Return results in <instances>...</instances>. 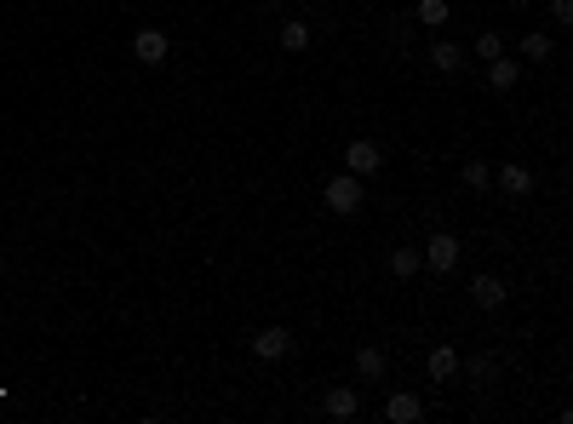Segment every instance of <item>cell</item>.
Listing matches in <instances>:
<instances>
[{
    "instance_id": "1",
    "label": "cell",
    "mask_w": 573,
    "mask_h": 424,
    "mask_svg": "<svg viewBox=\"0 0 573 424\" xmlns=\"http://www.w3.org/2000/svg\"><path fill=\"white\" fill-rule=\"evenodd\" d=\"M321 201H327V212H338V218H355L367 207V190H362V178L355 172H338V178L321 190Z\"/></svg>"
},
{
    "instance_id": "2",
    "label": "cell",
    "mask_w": 573,
    "mask_h": 424,
    "mask_svg": "<svg viewBox=\"0 0 573 424\" xmlns=\"http://www.w3.org/2000/svg\"><path fill=\"white\" fill-rule=\"evenodd\" d=\"M419 258H425L436 275H447V270L459 264V235H453V230H436V235L425 241V253H419Z\"/></svg>"
},
{
    "instance_id": "3",
    "label": "cell",
    "mask_w": 573,
    "mask_h": 424,
    "mask_svg": "<svg viewBox=\"0 0 573 424\" xmlns=\"http://www.w3.org/2000/svg\"><path fill=\"white\" fill-rule=\"evenodd\" d=\"M384 167V155L373 138H350V149H345V172H355V178H367V172H379Z\"/></svg>"
},
{
    "instance_id": "4",
    "label": "cell",
    "mask_w": 573,
    "mask_h": 424,
    "mask_svg": "<svg viewBox=\"0 0 573 424\" xmlns=\"http://www.w3.org/2000/svg\"><path fill=\"white\" fill-rule=\"evenodd\" d=\"M292 344L299 338H292L287 327H264V333H253V356L258 361H282V356H292Z\"/></svg>"
},
{
    "instance_id": "5",
    "label": "cell",
    "mask_w": 573,
    "mask_h": 424,
    "mask_svg": "<svg viewBox=\"0 0 573 424\" xmlns=\"http://www.w3.org/2000/svg\"><path fill=\"white\" fill-rule=\"evenodd\" d=\"M166 52H173V41H166L161 35V29H138V41H132V58H138V64H166Z\"/></svg>"
},
{
    "instance_id": "6",
    "label": "cell",
    "mask_w": 573,
    "mask_h": 424,
    "mask_svg": "<svg viewBox=\"0 0 573 424\" xmlns=\"http://www.w3.org/2000/svg\"><path fill=\"white\" fill-rule=\"evenodd\" d=\"M384 419H390V424H419L425 419V401L413 396V390H396V396L384 401Z\"/></svg>"
},
{
    "instance_id": "7",
    "label": "cell",
    "mask_w": 573,
    "mask_h": 424,
    "mask_svg": "<svg viewBox=\"0 0 573 424\" xmlns=\"http://www.w3.org/2000/svg\"><path fill=\"white\" fill-rule=\"evenodd\" d=\"M321 407H327V419H355L362 413V396H355V384H333Z\"/></svg>"
},
{
    "instance_id": "8",
    "label": "cell",
    "mask_w": 573,
    "mask_h": 424,
    "mask_svg": "<svg viewBox=\"0 0 573 424\" xmlns=\"http://www.w3.org/2000/svg\"><path fill=\"white\" fill-rule=\"evenodd\" d=\"M425 367H430V379H436V384H453L459 379V350H453V344H436Z\"/></svg>"
},
{
    "instance_id": "9",
    "label": "cell",
    "mask_w": 573,
    "mask_h": 424,
    "mask_svg": "<svg viewBox=\"0 0 573 424\" xmlns=\"http://www.w3.org/2000/svg\"><path fill=\"white\" fill-rule=\"evenodd\" d=\"M470 298H476V310H499L505 304V281L499 275H476L470 281Z\"/></svg>"
},
{
    "instance_id": "10",
    "label": "cell",
    "mask_w": 573,
    "mask_h": 424,
    "mask_svg": "<svg viewBox=\"0 0 573 424\" xmlns=\"http://www.w3.org/2000/svg\"><path fill=\"white\" fill-rule=\"evenodd\" d=\"M430 69H442V75H459V69H464V52H459L453 41H436V46H430Z\"/></svg>"
},
{
    "instance_id": "11",
    "label": "cell",
    "mask_w": 573,
    "mask_h": 424,
    "mask_svg": "<svg viewBox=\"0 0 573 424\" xmlns=\"http://www.w3.org/2000/svg\"><path fill=\"white\" fill-rule=\"evenodd\" d=\"M516 81H522V64H510V58H493V64H488V86L493 92H510Z\"/></svg>"
},
{
    "instance_id": "12",
    "label": "cell",
    "mask_w": 573,
    "mask_h": 424,
    "mask_svg": "<svg viewBox=\"0 0 573 424\" xmlns=\"http://www.w3.org/2000/svg\"><path fill=\"white\" fill-rule=\"evenodd\" d=\"M499 190H505V195H528V190H533V172H528V167H516V161L499 167Z\"/></svg>"
},
{
    "instance_id": "13",
    "label": "cell",
    "mask_w": 573,
    "mask_h": 424,
    "mask_svg": "<svg viewBox=\"0 0 573 424\" xmlns=\"http://www.w3.org/2000/svg\"><path fill=\"white\" fill-rule=\"evenodd\" d=\"M551 52H556V46H551L545 29H528V35H522V58H528V64H545Z\"/></svg>"
},
{
    "instance_id": "14",
    "label": "cell",
    "mask_w": 573,
    "mask_h": 424,
    "mask_svg": "<svg viewBox=\"0 0 573 424\" xmlns=\"http://www.w3.org/2000/svg\"><path fill=\"white\" fill-rule=\"evenodd\" d=\"M390 270H396L401 281H407V275H419V270H425V258H419V247H396V253H390Z\"/></svg>"
},
{
    "instance_id": "15",
    "label": "cell",
    "mask_w": 573,
    "mask_h": 424,
    "mask_svg": "<svg viewBox=\"0 0 573 424\" xmlns=\"http://www.w3.org/2000/svg\"><path fill=\"white\" fill-rule=\"evenodd\" d=\"M355 373H362V379H384V350H373V344L355 350Z\"/></svg>"
},
{
    "instance_id": "16",
    "label": "cell",
    "mask_w": 573,
    "mask_h": 424,
    "mask_svg": "<svg viewBox=\"0 0 573 424\" xmlns=\"http://www.w3.org/2000/svg\"><path fill=\"white\" fill-rule=\"evenodd\" d=\"M476 58H482V64L505 58V35H499V29H482V35H476Z\"/></svg>"
},
{
    "instance_id": "17",
    "label": "cell",
    "mask_w": 573,
    "mask_h": 424,
    "mask_svg": "<svg viewBox=\"0 0 573 424\" xmlns=\"http://www.w3.org/2000/svg\"><path fill=\"white\" fill-rule=\"evenodd\" d=\"M413 18H419L425 29H442V23H447V0H419V6H413Z\"/></svg>"
},
{
    "instance_id": "18",
    "label": "cell",
    "mask_w": 573,
    "mask_h": 424,
    "mask_svg": "<svg viewBox=\"0 0 573 424\" xmlns=\"http://www.w3.org/2000/svg\"><path fill=\"white\" fill-rule=\"evenodd\" d=\"M459 367L470 373L476 384H493V379H499V367H493V356H470V361H459Z\"/></svg>"
},
{
    "instance_id": "19",
    "label": "cell",
    "mask_w": 573,
    "mask_h": 424,
    "mask_svg": "<svg viewBox=\"0 0 573 424\" xmlns=\"http://www.w3.org/2000/svg\"><path fill=\"white\" fill-rule=\"evenodd\" d=\"M282 46H287V52H304V46H309V23H304V18L282 23Z\"/></svg>"
},
{
    "instance_id": "20",
    "label": "cell",
    "mask_w": 573,
    "mask_h": 424,
    "mask_svg": "<svg viewBox=\"0 0 573 424\" xmlns=\"http://www.w3.org/2000/svg\"><path fill=\"white\" fill-rule=\"evenodd\" d=\"M464 184H470V190H488V184H493V167H488V161H464Z\"/></svg>"
},
{
    "instance_id": "21",
    "label": "cell",
    "mask_w": 573,
    "mask_h": 424,
    "mask_svg": "<svg viewBox=\"0 0 573 424\" xmlns=\"http://www.w3.org/2000/svg\"><path fill=\"white\" fill-rule=\"evenodd\" d=\"M551 23H562V29L573 23V0H551Z\"/></svg>"
},
{
    "instance_id": "22",
    "label": "cell",
    "mask_w": 573,
    "mask_h": 424,
    "mask_svg": "<svg viewBox=\"0 0 573 424\" xmlns=\"http://www.w3.org/2000/svg\"><path fill=\"white\" fill-rule=\"evenodd\" d=\"M0 275H6V258H0Z\"/></svg>"
}]
</instances>
